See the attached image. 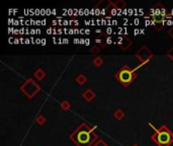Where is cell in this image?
I'll return each mask as SVG.
<instances>
[{
    "label": "cell",
    "instance_id": "6da1fadb",
    "mask_svg": "<svg viewBox=\"0 0 173 146\" xmlns=\"http://www.w3.org/2000/svg\"><path fill=\"white\" fill-rule=\"evenodd\" d=\"M94 129L86 123H82L74 132L70 134V140L76 146H93L98 138Z\"/></svg>",
    "mask_w": 173,
    "mask_h": 146
},
{
    "label": "cell",
    "instance_id": "7a4b0ae2",
    "mask_svg": "<svg viewBox=\"0 0 173 146\" xmlns=\"http://www.w3.org/2000/svg\"><path fill=\"white\" fill-rule=\"evenodd\" d=\"M149 125L155 130V133L151 136V140L158 146H170L173 143V132L167 126L162 125L160 128L156 129L153 126L152 123H149Z\"/></svg>",
    "mask_w": 173,
    "mask_h": 146
},
{
    "label": "cell",
    "instance_id": "3957f363",
    "mask_svg": "<svg viewBox=\"0 0 173 146\" xmlns=\"http://www.w3.org/2000/svg\"><path fill=\"white\" fill-rule=\"evenodd\" d=\"M114 77L118 79V81L124 87H128L137 78V73L131 67H129L128 65H124L120 70L115 73Z\"/></svg>",
    "mask_w": 173,
    "mask_h": 146
},
{
    "label": "cell",
    "instance_id": "277c9868",
    "mask_svg": "<svg viewBox=\"0 0 173 146\" xmlns=\"http://www.w3.org/2000/svg\"><path fill=\"white\" fill-rule=\"evenodd\" d=\"M20 90L24 93L29 98H33L38 91L41 90V86L38 84L33 81V78H29L26 81L22 84L20 87Z\"/></svg>",
    "mask_w": 173,
    "mask_h": 146
},
{
    "label": "cell",
    "instance_id": "5b68a950",
    "mask_svg": "<svg viewBox=\"0 0 173 146\" xmlns=\"http://www.w3.org/2000/svg\"><path fill=\"white\" fill-rule=\"evenodd\" d=\"M168 16L167 10L161 3H157L152 8L151 11V17L156 25H161L164 21V20Z\"/></svg>",
    "mask_w": 173,
    "mask_h": 146
},
{
    "label": "cell",
    "instance_id": "8992f818",
    "mask_svg": "<svg viewBox=\"0 0 173 146\" xmlns=\"http://www.w3.org/2000/svg\"><path fill=\"white\" fill-rule=\"evenodd\" d=\"M136 58L140 61L142 65H144L145 63L149 62V61L153 58V53L148 47L143 46V47L136 53Z\"/></svg>",
    "mask_w": 173,
    "mask_h": 146
},
{
    "label": "cell",
    "instance_id": "52a82bcc",
    "mask_svg": "<svg viewBox=\"0 0 173 146\" xmlns=\"http://www.w3.org/2000/svg\"><path fill=\"white\" fill-rule=\"evenodd\" d=\"M82 98L85 99L86 102L90 103L95 98V94H94L93 90L90 89V88H87V89L82 94Z\"/></svg>",
    "mask_w": 173,
    "mask_h": 146
},
{
    "label": "cell",
    "instance_id": "ba28073f",
    "mask_svg": "<svg viewBox=\"0 0 173 146\" xmlns=\"http://www.w3.org/2000/svg\"><path fill=\"white\" fill-rule=\"evenodd\" d=\"M132 44H133L132 39L128 36H125V37L122 38V42L120 43V46H121L122 50H126L130 46H132Z\"/></svg>",
    "mask_w": 173,
    "mask_h": 146
},
{
    "label": "cell",
    "instance_id": "9c48e42d",
    "mask_svg": "<svg viewBox=\"0 0 173 146\" xmlns=\"http://www.w3.org/2000/svg\"><path fill=\"white\" fill-rule=\"evenodd\" d=\"M34 77L41 81V80H43L46 77V72L42 68H38L37 69V71L34 72Z\"/></svg>",
    "mask_w": 173,
    "mask_h": 146
},
{
    "label": "cell",
    "instance_id": "30bf717a",
    "mask_svg": "<svg viewBox=\"0 0 173 146\" xmlns=\"http://www.w3.org/2000/svg\"><path fill=\"white\" fill-rule=\"evenodd\" d=\"M125 112L124 111H122V109H118L117 111H115V112L113 113V117L117 119V120H118V121H121V120H122V119L125 118Z\"/></svg>",
    "mask_w": 173,
    "mask_h": 146
},
{
    "label": "cell",
    "instance_id": "8fae6325",
    "mask_svg": "<svg viewBox=\"0 0 173 146\" xmlns=\"http://www.w3.org/2000/svg\"><path fill=\"white\" fill-rule=\"evenodd\" d=\"M113 5L114 8H117V9H124V8H126V3L124 1V0H118L117 2L113 3Z\"/></svg>",
    "mask_w": 173,
    "mask_h": 146
},
{
    "label": "cell",
    "instance_id": "7c38bea8",
    "mask_svg": "<svg viewBox=\"0 0 173 146\" xmlns=\"http://www.w3.org/2000/svg\"><path fill=\"white\" fill-rule=\"evenodd\" d=\"M76 81L79 85H83V84H85L87 82V78L84 74H80L76 77Z\"/></svg>",
    "mask_w": 173,
    "mask_h": 146
},
{
    "label": "cell",
    "instance_id": "4fadbf2b",
    "mask_svg": "<svg viewBox=\"0 0 173 146\" xmlns=\"http://www.w3.org/2000/svg\"><path fill=\"white\" fill-rule=\"evenodd\" d=\"M60 106H61V109L64 110V111H68V110H70V107H71V105H70V103H69L68 101H62L60 103Z\"/></svg>",
    "mask_w": 173,
    "mask_h": 146
},
{
    "label": "cell",
    "instance_id": "5bb4252c",
    "mask_svg": "<svg viewBox=\"0 0 173 146\" xmlns=\"http://www.w3.org/2000/svg\"><path fill=\"white\" fill-rule=\"evenodd\" d=\"M93 64H94V66L95 67H100L101 65L103 64V59L101 58V57H95L94 60H93Z\"/></svg>",
    "mask_w": 173,
    "mask_h": 146
},
{
    "label": "cell",
    "instance_id": "9a60e30c",
    "mask_svg": "<svg viewBox=\"0 0 173 146\" xmlns=\"http://www.w3.org/2000/svg\"><path fill=\"white\" fill-rule=\"evenodd\" d=\"M36 122L38 123V125H44L45 122H46V118L43 116V115H40V116H38L36 119Z\"/></svg>",
    "mask_w": 173,
    "mask_h": 146
},
{
    "label": "cell",
    "instance_id": "2e32d148",
    "mask_svg": "<svg viewBox=\"0 0 173 146\" xmlns=\"http://www.w3.org/2000/svg\"><path fill=\"white\" fill-rule=\"evenodd\" d=\"M93 146H109V145H107L102 139H98V140L96 141L95 143L93 144Z\"/></svg>",
    "mask_w": 173,
    "mask_h": 146
},
{
    "label": "cell",
    "instance_id": "e0dca14e",
    "mask_svg": "<svg viewBox=\"0 0 173 146\" xmlns=\"http://www.w3.org/2000/svg\"><path fill=\"white\" fill-rule=\"evenodd\" d=\"M167 57H168L169 60L173 61V47L168 50V52H167Z\"/></svg>",
    "mask_w": 173,
    "mask_h": 146
},
{
    "label": "cell",
    "instance_id": "ac0fdd59",
    "mask_svg": "<svg viewBox=\"0 0 173 146\" xmlns=\"http://www.w3.org/2000/svg\"><path fill=\"white\" fill-rule=\"evenodd\" d=\"M99 52H100V49H99L98 46H94V47L91 49V53L93 54V55H96V54H98Z\"/></svg>",
    "mask_w": 173,
    "mask_h": 146
},
{
    "label": "cell",
    "instance_id": "d6986e66",
    "mask_svg": "<svg viewBox=\"0 0 173 146\" xmlns=\"http://www.w3.org/2000/svg\"><path fill=\"white\" fill-rule=\"evenodd\" d=\"M168 34H169V36H170V37L172 38V39H173V28L168 32Z\"/></svg>",
    "mask_w": 173,
    "mask_h": 146
},
{
    "label": "cell",
    "instance_id": "ffe728a7",
    "mask_svg": "<svg viewBox=\"0 0 173 146\" xmlns=\"http://www.w3.org/2000/svg\"><path fill=\"white\" fill-rule=\"evenodd\" d=\"M133 146H139V145H137V144H134Z\"/></svg>",
    "mask_w": 173,
    "mask_h": 146
}]
</instances>
